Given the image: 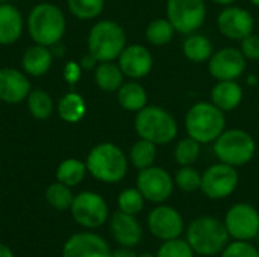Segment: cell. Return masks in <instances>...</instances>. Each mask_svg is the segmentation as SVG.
Wrapping results in <instances>:
<instances>
[{"mask_svg": "<svg viewBox=\"0 0 259 257\" xmlns=\"http://www.w3.org/2000/svg\"><path fill=\"white\" fill-rule=\"evenodd\" d=\"M82 71H83V68L80 67L79 62L70 61V62L65 64V67H64V70H62L64 80H65L68 85H76V83L80 80V77H82Z\"/></svg>", "mask_w": 259, "mask_h": 257, "instance_id": "39", "label": "cell"}, {"mask_svg": "<svg viewBox=\"0 0 259 257\" xmlns=\"http://www.w3.org/2000/svg\"><path fill=\"white\" fill-rule=\"evenodd\" d=\"M165 12L178 33L190 35L203 26L208 8L205 0H167Z\"/></svg>", "mask_w": 259, "mask_h": 257, "instance_id": "8", "label": "cell"}, {"mask_svg": "<svg viewBox=\"0 0 259 257\" xmlns=\"http://www.w3.org/2000/svg\"><path fill=\"white\" fill-rule=\"evenodd\" d=\"M56 112L64 123L76 124L87 115V103L79 92L70 91L59 98Z\"/></svg>", "mask_w": 259, "mask_h": 257, "instance_id": "25", "label": "cell"}, {"mask_svg": "<svg viewBox=\"0 0 259 257\" xmlns=\"http://www.w3.org/2000/svg\"><path fill=\"white\" fill-rule=\"evenodd\" d=\"M111 257H137V254H135L131 248H127V247H121V248H118V250L112 251V253H111Z\"/></svg>", "mask_w": 259, "mask_h": 257, "instance_id": "41", "label": "cell"}, {"mask_svg": "<svg viewBox=\"0 0 259 257\" xmlns=\"http://www.w3.org/2000/svg\"><path fill=\"white\" fill-rule=\"evenodd\" d=\"M70 211L73 220L88 230L102 227L109 217V208L106 200L100 194L93 191H83L74 195Z\"/></svg>", "mask_w": 259, "mask_h": 257, "instance_id": "10", "label": "cell"}, {"mask_svg": "<svg viewBox=\"0 0 259 257\" xmlns=\"http://www.w3.org/2000/svg\"><path fill=\"white\" fill-rule=\"evenodd\" d=\"M32 91V83L27 74L14 67L0 68V101L5 105H20L23 103L29 92Z\"/></svg>", "mask_w": 259, "mask_h": 257, "instance_id": "16", "label": "cell"}, {"mask_svg": "<svg viewBox=\"0 0 259 257\" xmlns=\"http://www.w3.org/2000/svg\"><path fill=\"white\" fill-rule=\"evenodd\" d=\"M241 42L240 50L243 52V55L246 56L247 61H258L259 59V35H249L247 38H244Z\"/></svg>", "mask_w": 259, "mask_h": 257, "instance_id": "38", "label": "cell"}, {"mask_svg": "<svg viewBox=\"0 0 259 257\" xmlns=\"http://www.w3.org/2000/svg\"><path fill=\"white\" fill-rule=\"evenodd\" d=\"M26 29L33 44L55 47L65 35L67 18L55 3L41 2L30 9L26 18Z\"/></svg>", "mask_w": 259, "mask_h": 257, "instance_id": "1", "label": "cell"}, {"mask_svg": "<svg viewBox=\"0 0 259 257\" xmlns=\"http://www.w3.org/2000/svg\"><path fill=\"white\" fill-rule=\"evenodd\" d=\"M53 64V52L50 47L33 44L27 47L21 56V68L27 76L42 77L49 73Z\"/></svg>", "mask_w": 259, "mask_h": 257, "instance_id": "21", "label": "cell"}, {"mask_svg": "<svg viewBox=\"0 0 259 257\" xmlns=\"http://www.w3.org/2000/svg\"><path fill=\"white\" fill-rule=\"evenodd\" d=\"M26 103H27L29 114L35 120H47L55 111L52 95L47 91L39 89V88H35L29 92Z\"/></svg>", "mask_w": 259, "mask_h": 257, "instance_id": "30", "label": "cell"}, {"mask_svg": "<svg viewBox=\"0 0 259 257\" xmlns=\"http://www.w3.org/2000/svg\"><path fill=\"white\" fill-rule=\"evenodd\" d=\"M12 0H0V3H11Z\"/></svg>", "mask_w": 259, "mask_h": 257, "instance_id": "47", "label": "cell"}, {"mask_svg": "<svg viewBox=\"0 0 259 257\" xmlns=\"http://www.w3.org/2000/svg\"><path fill=\"white\" fill-rule=\"evenodd\" d=\"M223 223L229 236L235 241H252L259 235V212L249 203L231 206Z\"/></svg>", "mask_w": 259, "mask_h": 257, "instance_id": "12", "label": "cell"}, {"mask_svg": "<svg viewBox=\"0 0 259 257\" xmlns=\"http://www.w3.org/2000/svg\"><path fill=\"white\" fill-rule=\"evenodd\" d=\"M175 186L182 192H196L202 185V173H199L193 165L179 167V170L173 176Z\"/></svg>", "mask_w": 259, "mask_h": 257, "instance_id": "34", "label": "cell"}, {"mask_svg": "<svg viewBox=\"0 0 259 257\" xmlns=\"http://www.w3.org/2000/svg\"><path fill=\"white\" fill-rule=\"evenodd\" d=\"M111 253L108 242L91 232L71 235L62 247V257H111Z\"/></svg>", "mask_w": 259, "mask_h": 257, "instance_id": "17", "label": "cell"}, {"mask_svg": "<svg viewBox=\"0 0 259 257\" xmlns=\"http://www.w3.org/2000/svg\"><path fill=\"white\" fill-rule=\"evenodd\" d=\"M26 23L14 3H0V45H12L23 36Z\"/></svg>", "mask_w": 259, "mask_h": 257, "instance_id": "20", "label": "cell"}, {"mask_svg": "<svg viewBox=\"0 0 259 257\" xmlns=\"http://www.w3.org/2000/svg\"><path fill=\"white\" fill-rule=\"evenodd\" d=\"M175 33H176V30L167 17L152 20L144 30L146 41L155 47H164V45L170 44L175 38Z\"/></svg>", "mask_w": 259, "mask_h": 257, "instance_id": "29", "label": "cell"}, {"mask_svg": "<svg viewBox=\"0 0 259 257\" xmlns=\"http://www.w3.org/2000/svg\"><path fill=\"white\" fill-rule=\"evenodd\" d=\"M220 257H259V251L250 244V241H234L226 245Z\"/></svg>", "mask_w": 259, "mask_h": 257, "instance_id": "37", "label": "cell"}, {"mask_svg": "<svg viewBox=\"0 0 259 257\" xmlns=\"http://www.w3.org/2000/svg\"><path fill=\"white\" fill-rule=\"evenodd\" d=\"M247 68V59L240 48L223 47L214 50L208 61V71L215 80H238Z\"/></svg>", "mask_w": 259, "mask_h": 257, "instance_id": "14", "label": "cell"}, {"mask_svg": "<svg viewBox=\"0 0 259 257\" xmlns=\"http://www.w3.org/2000/svg\"><path fill=\"white\" fill-rule=\"evenodd\" d=\"M124 77L120 65L114 61L99 62L94 68V82L97 88L105 92H117L124 83Z\"/></svg>", "mask_w": 259, "mask_h": 257, "instance_id": "24", "label": "cell"}, {"mask_svg": "<svg viewBox=\"0 0 259 257\" xmlns=\"http://www.w3.org/2000/svg\"><path fill=\"white\" fill-rule=\"evenodd\" d=\"M0 257H14L12 250L8 245L2 244V242H0Z\"/></svg>", "mask_w": 259, "mask_h": 257, "instance_id": "42", "label": "cell"}, {"mask_svg": "<svg viewBox=\"0 0 259 257\" xmlns=\"http://www.w3.org/2000/svg\"><path fill=\"white\" fill-rule=\"evenodd\" d=\"M134 129L138 138L155 145H167L178 136V121L170 111L158 105H147L135 112Z\"/></svg>", "mask_w": 259, "mask_h": 257, "instance_id": "4", "label": "cell"}, {"mask_svg": "<svg viewBox=\"0 0 259 257\" xmlns=\"http://www.w3.org/2000/svg\"><path fill=\"white\" fill-rule=\"evenodd\" d=\"M111 235L120 247L132 248L141 242L143 238V227L135 215L124 214L117 211L112 214L109 220Z\"/></svg>", "mask_w": 259, "mask_h": 257, "instance_id": "19", "label": "cell"}, {"mask_svg": "<svg viewBox=\"0 0 259 257\" xmlns=\"http://www.w3.org/2000/svg\"><path fill=\"white\" fill-rule=\"evenodd\" d=\"M127 45V35L123 26L114 20H99L94 23L87 36L88 52L99 62L117 61Z\"/></svg>", "mask_w": 259, "mask_h": 257, "instance_id": "6", "label": "cell"}, {"mask_svg": "<svg viewBox=\"0 0 259 257\" xmlns=\"http://www.w3.org/2000/svg\"><path fill=\"white\" fill-rule=\"evenodd\" d=\"M187 135L200 144H212L226 129V117L212 101H197L185 114Z\"/></svg>", "mask_w": 259, "mask_h": 257, "instance_id": "5", "label": "cell"}, {"mask_svg": "<svg viewBox=\"0 0 259 257\" xmlns=\"http://www.w3.org/2000/svg\"><path fill=\"white\" fill-rule=\"evenodd\" d=\"M219 32L231 41H243L255 32V18L252 12L243 6L229 5L217 15Z\"/></svg>", "mask_w": 259, "mask_h": 257, "instance_id": "13", "label": "cell"}, {"mask_svg": "<svg viewBox=\"0 0 259 257\" xmlns=\"http://www.w3.org/2000/svg\"><path fill=\"white\" fill-rule=\"evenodd\" d=\"M212 2L217 3V5H222V6H229V5L235 3V0H212Z\"/></svg>", "mask_w": 259, "mask_h": 257, "instance_id": "43", "label": "cell"}, {"mask_svg": "<svg viewBox=\"0 0 259 257\" xmlns=\"http://www.w3.org/2000/svg\"><path fill=\"white\" fill-rule=\"evenodd\" d=\"M182 53L188 61L194 64H202L209 61L214 53V45L206 35L194 32L185 35V39L182 42Z\"/></svg>", "mask_w": 259, "mask_h": 257, "instance_id": "23", "label": "cell"}, {"mask_svg": "<svg viewBox=\"0 0 259 257\" xmlns=\"http://www.w3.org/2000/svg\"><path fill=\"white\" fill-rule=\"evenodd\" d=\"M44 197H46V201L56 211L70 209L73 204V200H74V194H73L71 188L58 180L47 186Z\"/></svg>", "mask_w": 259, "mask_h": 257, "instance_id": "31", "label": "cell"}, {"mask_svg": "<svg viewBox=\"0 0 259 257\" xmlns=\"http://www.w3.org/2000/svg\"><path fill=\"white\" fill-rule=\"evenodd\" d=\"M156 147L153 142L147 141V139H143L140 138L138 141H135L132 144V147L129 148V155H127V159H129V164L137 168L138 171L140 170H144L147 167H152L156 161Z\"/></svg>", "mask_w": 259, "mask_h": 257, "instance_id": "28", "label": "cell"}, {"mask_svg": "<svg viewBox=\"0 0 259 257\" xmlns=\"http://www.w3.org/2000/svg\"><path fill=\"white\" fill-rule=\"evenodd\" d=\"M137 257H156V256H153V254H150V253H143V254H140V256H137Z\"/></svg>", "mask_w": 259, "mask_h": 257, "instance_id": "45", "label": "cell"}, {"mask_svg": "<svg viewBox=\"0 0 259 257\" xmlns=\"http://www.w3.org/2000/svg\"><path fill=\"white\" fill-rule=\"evenodd\" d=\"M87 174H88V170H87L85 161H80L76 158L64 159L56 167V173H55L56 180L70 188L80 185L83 182V179L87 177Z\"/></svg>", "mask_w": 259, "mask_h": 257, "instance_id": "27", "label": "cell"}, {"mask_svg": "<svg viewBox=\"0 0 259 257\" xmlns=\"http://www.w3.org/2000/svg\"><path fill=\"white\" fill-rule=\"evenodd\" d=\"M147 227L156 239L164 242L181 238L185 230V223L178 209L162 203L150 211L147 217Z\"/></svg>", "mask_w": 259, "mask_h": 257, "instance_id": "15", "label": "cell"}, {"mask_svg": "<svg viewBox=\"0 0 259 257\" xmlns=\"http://www.w3.org/2000/svg\"><path fill=\"white\" fill-rule=\"evenodd\" d=\"M117 100L124 111L138 112L144 106H147L149 95L143 85L132 80V82H124L120 86V89L117 91Z\"/></svg>", "mask_w": 259, "mask_h": 257, "instance_id": "26", "label": "cell"}, {"mask_svg": "<svg viewBox=\"0 0 259 257\" xmlns=\"http://www.w3.org/2000/svg\"><path fill=\"white\" fill-rule=\"evenodd\" d=\"M244 98V91L237 80H217L211 89V101L223 112L237 109Z\"/></svg>", "mask_w": 259, "mask_h": 257, "instance_id": "22", "label": "cell"}, {"mask_svg": "<svg viewBox=\"0 0 259 257\" xmlns=\"http://www.w3.org/2000/svg\"><path fill=\"white\" fill-rule=\"evenodd\" d=\"M229 233L223 221L203 215L194 218L187 227V242L194 254L211 257L220 254L229 244Z\"/></svg>", "mask_w": 259, "mask_h": 257, "instance_id": "3", "label": "cell"}, {"mask_svg": "<svg viewBox=\"0 0 259 257\" xmlns=\"http://www.w3.org/2000/svg\"><path fill=\"white\" fill-rule=\"evenodd\" d=\"M79 64H80V67L83 70H94L97 67V64H99V61L88 52L85 56H82V59L79 61Z\"/></svg>", "mask_w": 259, "mask_h": 257, "instance_id": "40", "label": "cell"}, {"mask_svg": "<svg viewBox=\"0 0 259 257\" xmlns=\"http://www.w3.org/2000/svg\"><path fill=\"white\" fill-rule=\"evenodd\" d=\"M240 183V174L235 167L217 162L202 173L200 191L209 200H225L231 197Z\"/></svg>", "mask_w": 259, "mask_h": 257, "instance_id": "9", "label": "cell"}, {"mask_svg": "<svg viewBox=\"0 0 259 257\" xmlns=\"http://www.w3.org/2000/svg\"><path fill=\"white\" fill-rule=\"evenodd\" d=\"M117 61L123 74L132 80L146 77L153 68V55L146 45L141 44L126 45Z\"/></svg>", "mask_w": 259, "mask_h": 257, "instance_id": "18", "label": "cell"}, {"mask_svg": "<svg viewBox=\"0 0 259 257\" xmlns=\"http://www.w3.org/2000/svg\"><path fill=\"white\" fill-rule=\"evenodd\" d=\"M212 145L215 158L235 168L249 164L256 155L255 138L243 129H225Z\"/></svg>", "mask_w": 259, "mask_h": 257, "instance_id": "7", "label": "cell"}, {"mask_svg": "<svg viewBox=\"0 0 259 257\" xmlns=\"http://www.w3.org/2000/svg\"><path fill=\"white\" fill-rule=\"evenodd\" d=\"M247 83H249V85H252V86H253V85H255V83H258V79H256V77H255V76H250V77H249V79H247Z\"/></svg>", "mask_w": 259, "mask_h": 257, "instance_id": "44", "label": "cell"}, {"mask_svg": "<svg viewBox=\"0 0 259 257\" xmlns=\"http://www.w3.org/2000/svg\"><path fill=\"white\" fill-rule=\"evenodd\" d=\"M85 164L91 177L108 185L121 182L129 170L126 153L112 142H100L94 145L88 151Z\"/></svg>", "mask_w": 259, "mask_h": 257, "instance_id": "2", "label": "cell"}, {"mask_svg": "<svg viewBox=\"0 0 259 257\" xmlns=\"http://www.w3.org/2000/svg\"><path fill=\"white\" fill-rule=\"evenodd\" d=\"M200 145L202 144L197 142L196 139H193L191 136H187V138L178 141V144L175 145V150H173V158H175L176 164L179 167L196 164L200 156Z\"/></svg>", "mask_w": 259, "mask_h": 257, "instance_id": "32", "label": "cell"}, {"mask_svg": "<svg viewBox=\"0 0 259 257\" xmlns=\"http://www.w3.org/2000/svg\"><path fill=\"white\" fill-rule=\"evenodd\" d=\"M156 257H194V251L187 239L175 238L162 242V245L158 248Z\"/></svg>", "mask_w": 259, "mask_h": 257, "instance_id": "36", "label": "cell"}, {"mask_svg": "<svg viewBox=\"0 0 259 257\" xmlns=\"http://www.w3.org/2000/svg\"><path fill=\"white\" fill-rule=\"evenodd\" d=\"M68 11L79 20H94L105 9V0H67Z\"/></svg>", "mask_w": 259, "mask_h": 257, "instance_id": "33", "label": "cell"}, {"mask_svg": "<svg viewBox=\"0 0 259 257\" xmlns=\"http://www.w3.org/2000/svg\"><path fill=\"white\" fill-rule=\"evenodd\" d=\"M144 201L146 200H144L143 194L135 186V188H126L118 194L117 206H118V211H121L124 214L137 215L143 211Z\"/></svg>", "mask_w": 259, "mask_h": 257, "instance_id": "35", "label": "cell"}, {"mask_svg": "<svg viewBox=\"0 0 259 257\" xmlns=\"http://www.w3.org/2000/svg\"><path fill=\"white\" fill-rule=\"evenodd\" d=\"M249 2H250L252 5H255V6H258L259 8V0H249Z\"/></svg>", "mask_w": 259, "mask_h": 257, "instance_id": "46", "label": "cell"}, {"mask_svg": "<svg viewBox=\"0 0 259 257\" xmlns=\"http://www.w3.org/2000/svg\"><path fill=\"white\" fill-rule=\"evenodd\" d=\"M135 183L144 200L153 204H162L164 201H167L175 189L173 176L165 168L156 165L140 170Z\"/></svg>", "mask_w": 259, "mask_h": 257, "instance_id": "11", "label": "cell"}]
</instances>
